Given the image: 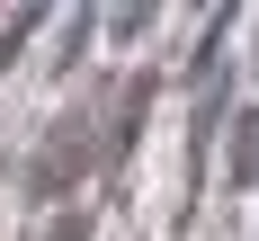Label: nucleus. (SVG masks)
<instances>
[{
	"instance_id": "1",
	"label": "nucleus",
	"mask_w": 259,
	"mask_h": 241,
	"mask_svg": "<svg viewBox=\"0 0 259 241\" xmlns=\"http://www.w3.org/2000/svg\"><path fill=\"white\" fill-rule=\"evenodd\" d=\"M80 170H90V116H63L54 143L36 152V170H27V187H36V197H72Z\"/></svg>"
},
{
	"instance_id": "2",
	"label": "nucleus",
	"mask_w": 259,
	"mask_h": 241,
	"mask_svg": "<svg viewBox=\"0 0 259 241\" xmlns=\"http://www.w3.org/2000/svg\"><path fill=\"white\" fill-rule=\"evenodd\" d=\"M45 241H90V223H80V214H63V223H54Z\"/></svg>"
}]
</instances>
